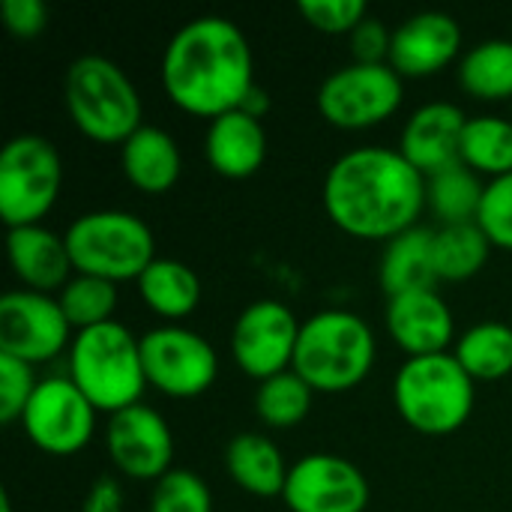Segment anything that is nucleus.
Here are the masks:
<instances>
[{
  "instance_id": "5701e85b",
  "label": "nucleus",
  "mask_w": 512,
  "mask_h": 512,
  "mask_svg": "<svg viewBox=\"0 0 512 512\" xmlns=\"http://www.w3.org/2000/svg\"><path fill=\"white\" fill-rule=\"evenodd\" d=\"M225 468L243 492L258 498H282L291 471L282 450L264 435H237L225 450Z\"/></svg>"
},
{
  "instance_id": "39448f33",
  "label": "nucleus",
  "mask_w": 512,
  "mask_h": 512,
  "mask_svg": "<svg viewBox=\"0 0 512 512\" xmlns=\"http://www.w3.org/2000/svg\"><path fill=\"white\" fill-rule=\"evenodd\" d=\"M63 99L72 123L96 144H123L141 129V96L132 78L108 57L84 54L69 63Z\"/></svg>"
},
{
  "instance_id": "c9c22d12",
  "label": "nucleus",
  "mask_w": 512,
  "mask_h": 512,
  "mask_svg": "<svg viewBox=\"0 0 512 512\" xmlns=\"http://www.w3.org/2000/svg\"><path fill=\"white\" fill-rule=\"evenodd\" d=\"M393 33L372 15H366L351 33V54L354 63H390Z\"/></svg>"
},
{
  "instance_id": "72a5a7b5",
  "label": "nucleus",
  "mask_w": 512,
  "mask_h": 512,
  "mask_svg": "<svg viewBox=\"0 0 512 512\" xmlns=\"http://www.w3.org/2000/svg\"><path fill=\"white\" fill-rule=\"evenodd\" d=\"M36 387L39 381L30 363L0 354V420L3 423H15L24 417V408L33 399Z\"/></svg>"
},
{
  "instance_id": "9b49d317",
  "label": "nucleus",
  "mask_w": 512,
  "mask_h": 512,
  "mask_svg": "<svg viewBox=\"0 0 512 512\" xmlns=\"http://www.w3.org/2000/svg\"><path fill=\"white\" fill-rule=\"evenodd\" d=\"M21 423L27 438L42 453L72 456L93 438L96 408L72 384V378H45L27 402Z\"/></svg>"
},
{
  "instance_id": "1a4fd4ad",
  "label": "nucleus",
  "mask_w": 512,
  "mask_h": 512,
  "mask_svg": "<svg viewBox=\"0 0 512 512\" xmlns=\"http://www.w3.org/2000/svg\"><path fill=\"white\" fill-rule=\"evenodd\" d=\"M402 81L390 63H348L324 78L318 111L336 129H372L399 111L405 96Z\"/></svg>"
},
{
  "instance_id": "2f4dec72",
  "label": "nucleus",
  "mask_w": 512,
  "mask_h": 512,
  "mask_svg": "<svg viewBox=\"0 0 512 512\" xmlns=\"http://www.w3.org/2000/svg\"><path fill=\"white\" fill-rule=\"evenodd\" d=\"M150 512H213V498L198 474L171 468L153 486Z\"/></svg>"
},
{
  "instance_id": "6ab92c4d",
  "label": "nucleus",
  "mask_w": 512,
  "mask_h": 512,
  "mask_svg": "<svg viewBox=\"0 0 512 512\" xmlns=\"http://www.w3.org/2000/svg\"><path fill=\"white\" fill-rule=\"evenodd\" d=\"M6 252L12 273L27 291L51 294L63 291L72 279V258L66 249V240L42 225H24L9 228L6 234Z\"/></svg>"
},
{
  "instance_id": "9d476101",
  "label": "nucleus",
  "mask_w": 512,
  "mask_h": 512,
  "mask_svg": "<svg viewBox=\"0 0 512 512\" xmlns=\"http://www.w3.org/2000/svg\"><path fill=\"white\" fill-rule=\"evenodd\" d=\"M141 363L147 387L171 399H195L207 393L219 375L213 345L195 330L165 324L141 336Z\"/></svg>"
},
{
  "instance_id": "f03ea898",
  "label": "nucleus",
  "mask_w": 512,
  "mask_h": 512,
  "mask_svg": "<svg viewBox=\"0 0 512 512\" xmlns=\"http://www.w3.org/2000/svg\"><path fill=\"white\" fill-rule=\"evenodd\" d=\"M162 87L186 114L237 111L255 87L252 48L240 27L219 15L183 24L162 54Z\"/></svg>"
},
{
  "instance_id": "412c9836",
  "label": "nucleus",
  "mask_w": 512,
  "mask_h": 512,
  "mask_svg": "<svg viewBox=\"0 0 512 512\" xmlns=\"http://www.w3.org/2000/svg\"><path fill=\"white\" fill-rule=\"evenodd\" d=\"M120 162H123L126 180L147 195L168 192L177 183L180 168H183L177 141L165 129L150 126V123L135 129L120 144Z\"/></svg>"
},
{
  "instance_id": "20e7f679",
  "label": "nucleus",
  "mask_w": 512,
  "mask_h": 512,
  "mask_svg": "<svg viewBox=\"0 0 512 512\" xmlns=\"http://www.w3.org/2000/svg\"><path fill=\"white\" fill-rule=\"evenodd\" d=\"M69 378L96 411L117 414L138 405L147 387L141 339L117 321L75 333L69 348Z\"/></svg>"
},
{
  "instance_id": "e433bc0d",
  "label": "nucleus",
  "mask_w": 512,
  "mask_h": 512,
  "mask_svg": "<svg viewBox=\"0 0 512 512\" xmlns=\"http://www.w3.org/2000/svg\"><path fill=\"white\" fill-rule=\"evenodd\" d=\"M0 15H3L6 30L21 39L39 36L48 24V9L42 0H3Z\"/></svg>"
},
{
  "instance_id": "58836bf2",
  "label": "nucleus",
  "mask_w": 512,
  "mask_h": 512,
  "mask_svg": "<svg viewBox=\"0 0 512 512\" xmlns=\"http://www.w3.org/2000/svg\"><path fill=\"white\" fill-rule=\"evenodd\" d=\"M267 108H270V99H267V93H264L258 84L252 87V93H249V96H246V102L240 105V111H246V114H252V117H258V120L264 117V111H267Z\"/></svg>"
},
{
  "instance_id": "7ed1b4c3",
  "label": "nucleus",
  "mask_w": 512,
  "mask_h": 512,
  "mask_svg": "<svg viewBox=\"0 0 512 512\" xmlns=\"http://www.w3.org/2000/svg\"><path fill=\"white\" fill-rule=\"evenodd\" d=\"M375 363L372 327L354 315L327 309L300 327L294 372L315 393H348L366 381Z\"/></svg>"
},
{
  "instance_id": "f257e3e1",
  "label": "nucleus",
  "mask_w": 512,
  "mask_h": 512,
  "mask_svg": "<svg viewBox=\"0 0 512 512\" xmlns=\"http://www.w3.org/2000/svg\"><path fill=\"white\" fill-rule=\"evenodd\" d=\"M426 207V177L387 147H357L339 156L324 177V210L336 228L360 240H393Z\"/></svg>"
},
{
  "instance_id": "ea45409f",
  "label": "nucleus",
  "mask_w": 512,
  "mask_h": 512,
  "mask_svg": "<svg viewBox=\"0 0 512 512\" xmlns=\"http://www.w3.org/2000/svg\"><path fill=\"white\" fill-rule=\"evenodd\" d=\"M0 512H12V501H9V495H6V492L0 495Z\"/></svg>"
},
{
  "instance_id": "c756f323",
  "label": "nucleus",
  "mask_w": 512,
  "mask_h": 512,
  "mask_svg": "<svg viewBox=\"0 0 512 512\" xmlns=\"http://www.w3.org/2000/svg\"><path fill=\"white\" fill-rule=\"evenodd\" d=\"M312 396H315V390L294 369H288V372H279V375L261 381L258 393H255V411L267 426L291 429L300 420H306V414L312 408Z\"/></svg>"
},
{
  "instance_id": "393cba45",
  "label": "nucleus",
  "mask_w": 512,
  "mask_h": 512,
  "mask_svg": "<svg viewBox=\"0 0 512 512\" xmlns=\"http://www.w3.org/2000/svg\"><path fill=\"white\" fill-rule=\"evenodd\" d=\"M459 84L468 96L483 102L512 99V42L486 39L462 54Z\"/></svg>"
},
{
  "instance_id": "a211bd4d",
  "label": "nucleus",
  "mask_w": 512,
  "mask_h": 512,
  "mask_svg": "<svg viewBox=\"0 0 512 512\" xmlns=\"http://www.w3.org/2000/svg\"><path fill=\"white\" fill-rule=\"evenodd\" d=\"M387 330L408 357H432V354H447L456 324L450 306L432 288V291H411V294L390 297Z\"/></svg>"
},
{
  "instance_id": "7c9ffc66",
  "label": "nucleus",
  "mask_w": 512,
  "mask_h": 512,
  "mask_svg": "<svg viewBox=\"0 0 512 512\" xmlns=\"http://www.w3.org/2000/svg\"><path fill=\"white\" fill-rule=\"evenodd\" d=\"M60 309L66 315V321L72 324V330H90L99 324L114 321V309H117V285L108 279H96V276H81L75 273L69 279V285L60 291Z\"/></svg>"
},
{
  "instance_id": "b1692460",
  "label": "nucleus",
  "mask_w": 512,
  "mask_h": 512,
  "mask_svg": "<svg viewBox=\"0 0 512 512\" xmlns=\"http://www.w3.org/2000/svg\"><path fill=\"white\" fill-rule=\"evenodd\" d=\"M141 300L165 321H183L198 309L201 282L192 267L177 258H156L138 279Z\"/></svg>"
},
{
  "instance_id": "f3484780",
  "label": "nucleus",
  "mask_w": 512,
  "mask_h": 512,
  "mask_svg": "<svg viewBox=\"0 0 512 512\" xmlns=\"http://www.w3.org/2000/svg\"><path fill=\"white\" fill-rule=\"evenodd\" d=\"M462 48V30L447 12H420L393 30L390 66L402 78H429L447 69Z\"/></svg>"
},
{
  "instance_id": "a19ab883",
  "label": "nucleus",
  "mask_w": 512,
  "mask_h": 512,
  "mask_svg": "<svg viewBox=\"0 0 512 512\" xmlns=\"http://www.w3.org/2000/svg\"><path fill=\"white\" fill-rule=\"evenodd\" d=\"M510 120H512V117H510Z\"/></svg>"
},
{
  "instance_id": "423d86ee",
  "label": "nucleus",
  "mask_w": 512,
  "mask_h": 512,
  "mask_svg": "<svg viewBox=\"0 0 512 512\" xmlns=\"http://www.w3.org/2000/svg\"><path fill=\"white\" fill-rule=\"evenodd\" d=\"M399 417L420 435H453L474 411V378L453 354L408 357L393 381Z\"/></svg>"
},
{
  "instance_id": "4be33fe9",
  "label": "nucleus",
  "mask_w": 512,
  "mask_h": 512,
  "mask_svg": "<svg viewBox=\"0 0 512 512\" xmlns=\"http://www.w3.org/2000/svg\"><path fill=\"white\" fill-rule=\"evenodd\" d=\"M435 282H441L435 270V231L417 225L387 243L381 255V288L387 297L432 291Z\"/></svg>"
},
{
  "instance_id": "473e14b6",
  "label": "nucleus",
  "mask_w": 512,
  "mask_h": 512,
  "mask_svg": "<svg viewBox=\"0 0 512 512\" xmlns=\"http://www.w3.org/2000/svg\"><path fill=\"white\" fill-rule=\"evenodd\" d=\"M477 225L483 228L492 246L512 252V174L498 177L486 186Z\"/></svg>"
},
{
  "instance_id": "ddd939ff",
  "label": "nucleus",
  "mask_w": 512,
  "mask_h": 512,
  "mask_svg": "<svg viewBox=\"0 0 512 512\" xmlns=\"http://www.w3.org/2000/svg\"><path fill=\"white\" fill-rule=\"evenodd\" d=\"M300 327L285 303L258 300L240 312L231 333V354L249 378L267 381L294 366Z\"/></svg>"
},
{
  "instance_id": "0eeeda50",
  "label": "nucleus",
  "mask_w": 512,
  "mask_h": 512,
  "mask_svg": "<svg viewBox=\"0 0 512 512\" xmlns=\"http://www.w3.org/2000/svg\"><path fill=\"white\" fill-rule=\"evenodd\" d=\"M66 249L75 273L108 279L114 285L141 279V273L156 261L153 231L126 210H96L78 216L66 234Z\"/></svg>"
},
{
  "instance_id": "a878e982",
  "label": "nucleus",
  "mask_w": 512,
  "mask_h": 512,
  "mask_svg": "<svg viewBox=\"0 0 512 512\" xmlns=\"http://www.w3.org/2000/svg\"><path fill=\"white\" fill-rule=\"evenodd\" d=\"M474 381H498L512 372V327L483 321L465 330L453 354Z\"/></svg>"
},
{
  "instance_id": "cd10ccee",
  "label": "nucleus",
  "mask_w": 512,
  "mask_h": 512,
  "mask_svg": "<svg viewBox=\"0 0 512 512\" xmlns=\"http://www.w3.org/2000/svg\"><path fill=\"white\" fill-rule=\"evenodd\" d=\"M462 165L492 180L512 174V120L468 117L462 132Z\"/></svg>"
},
{
  "instance_id": "dca6fc26",
  "label": "nucleus",
  "mask_w": 512,
  "mask_h": 512,
  "mask_svg": "<svg viewBox=\"0 0 512 512\" xmlns=\"http://www.w3.org/2000/svg\"><path fill=\"white\" fill-rule=\"evenodd\" d=\"M465 123L468 117L456 102H429L408 117L399 153L429 180L462 162Z\"/></svg>"
},
{
  "instance_id": "4c0bfd02",
  "label": "nucleus",
  "mask_w": 512,
  "mask_h": 512,
  "mask_svg": "<svg viewBox=\"0 0 512 512\" xmlns=\"http://www.w3.org/2000/svg\"><path fill=\"white\" fill-rule=\"evenodd\" d=\"M84 512H123V489L114 477H99L84 498Z\"/></svg>"
},
{
  "instance_id": "aec40b11",
  "label": "nucleus",
  "mask_w": 512,
  "mask_h": 512,
  "mask_svg": "<svg viewBox=\"0 0 512 512\" xmlns=\"http://www.w3.org/2000/svg\"><path fill=\"white\" fill-rule=\"evenodd\" d=\"M204 156L210 168L228 180L252 177L267 159V132L264 123L246 111H228L210 120L204 138Z\"/></svg>"
},
{
  "instance_id": "f8f14e48",
  "label": "nucleus",
  "mask_w": 512,
  "mask_h": 512,
  "mask_svg": "<svg viewBox=\"0 0 512 512\" xmlns=\"http://www.w3.org/2000/svg\"><path fill=\"white\" fill-rule=\"evenodd\" d=\"M72 324L60 300L39 291H9L0 297V354L39 366L69 345Z\"/></svg>"
},
{
  "instance_id": "2eb2a0df",
  "label": "nucleus",
  "mask_w": 512,
  "mask_h": 512,
  "mask_svg": "<svg viewBox=\"0 0 512 512\" xmlns=\"http://www.w3.org/2000/svg\"><path fill=\"white\" fill-rule=\"evenodd\" d=\"M105 447L111 465L129 480H162L171 471L174 438L165 417L147 405H132L111 414Z\"/></svg>"
},
{
  "instance_id": "c85d7f7f",
  "label": "nucleus",
  "mask_w": 512,
  "mask_h": 512,
  "mask_svg": "<svg viewBox=\"0 0 512 512\" xmlns=\"http://www.w3.org/2000/svg\"><path fill=\"white\" fill-rule=\"evenodd\" d=\"M483 195L486 186L480 183V174H474L462 162L426 180V204L435 210V216L444 225L477 222Z\"/></svg>"
},
{
  "instance_id": "4468645a",
  "label": "nucleus",
  "mask_w": 512,
  "mask_h": 512,
  "mask_svg": "<svg viewBox=\"0 0 512 512\" xmlns=\"http://www.w3.org/2000/svg\"><path fill=\"white\" fill-rule=\"evenodd\" d=\"M282 501L291 512H363L369 507V483L354 462L312 453L291 465Z\"/></svg>"
},
{
  "instance_id": "bb28decb",
  "label": "nucleus",
  "mask_w": 512,
  "mask_h": 512,
  "mask_svg": "<svg viewBox=\"0 0 512 512\" xmlns=\"http://www.w3.org/2000/svg\"><path fill=\"white\" fill-rule=\"evenodd\" d=\"M492 243L477 222L441 225L435 231V270L444 282H465L489 261Z\"/></svg>"
},
{
  "instance_id": "f704fd0d",
  "label": "nucleus",
  "mask_w": 512,
  "mask_h": 512,
  "mask_svg": "<svg viewBox=\"0 0 512 512\" xmlns=\"http://www.w3.org/2000/svg\"><path fill=\"white\" fill-rule=\"evenodd\" d=\"M300 15L321 33H354V27L369 15L363 0H300Z\"/></svg>"
},
{
  "instance_id": "6e6552de",
  "label": "nucleus",
  "mask_w": 512,
  "mask_h": 512,
  "mask_svg": "<svg viewBox=\"0 0 512 512\" xmlns=\"http://www.w3.org/2000/svg\"><path fill=\"white\" fill-rule=\"evenodd\" d=\"M63 183L57 147L42 135H15L0 150V216L6 228L42 225Z\"/></svg>"
}]
</instances>
